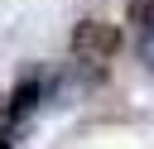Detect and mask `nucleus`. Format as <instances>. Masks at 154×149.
Returning <instances> with one entry per match:
<instances>
[{"mask_svg": "<svg viewBox=\"0 0 154 149\" xmlns=\"http://www.w3.org/2000/svg\"><path fill=\"white\" fill-rule=\"evenodd\" d=\"M149 67H154V43H149Z\"/></svg>", "mask_w": 154, "mask_h": 149, "instance_id": "4", "label": "nucleus"}, {"mask_svg": "<svg viewBox=\"0 0 154 149\" xmlns=\"http://www.w3.org/2000/svg\"><path fill=\"white\" fill-rule=\"evenodd\" d=\"M34 106H38V77L29 72V77H19V87L10 91V101H5V111H10V120L19 125V120H24V115H29Z\"/></svg>", "mask_w": 154, "mask_h": 149, "instance_id": "2", "label": "nucleus"}, {"mask_svg": "<svg viewBox=\"0 0 154 149\" xmlns=\"http://www.w3.org/2000/svg\"><path fill=\"white\" fill-rule=\"evenodd\" d=\"M116 48H120V29L106 24V19H82L72 29V53L87 58V62H106Z\"/></svg>", "mask_w": 154, "mask_h": 149, "instance_id": "1", "label": "nucleus"}, {"mask_svg": "<svg viewBox=\"0 0 154 149\" xmlns=\"http://www.w3.org/2000/svg\"><path fill=\"white\" fill-rule=\"evenodd\" d=\"M125 19H130L140 34H154V0H130V5H125Z\"/></svg>", "mask_w": 154, "mask_h": 149, "instance_id": "3", "label": "nucleus"}]
</instances>
